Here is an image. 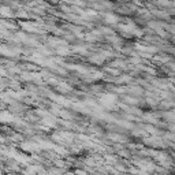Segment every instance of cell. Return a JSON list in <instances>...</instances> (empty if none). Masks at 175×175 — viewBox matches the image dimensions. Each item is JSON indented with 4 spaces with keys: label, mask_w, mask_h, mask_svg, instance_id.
I'll return each instance as SVG.
<instances>
[{
    "label": "cell",
    "mask_w": 175,
    "mask_h": 175,
    "mask_svg": "<svg viewBox=\"0 0 175 175\" xmlns=\"http://www.w3.org/2000/svg\"><path fill=\"white\" fill-rule=\"evenodd\" d=\"M105 19H107L108 22L111 21V23H114V22L118 21V18H116V17H114V15H107V17H105Z\"/></svg>",
    "instance_id": "1"
}]
</instances>
